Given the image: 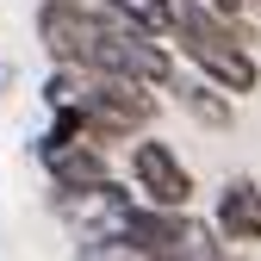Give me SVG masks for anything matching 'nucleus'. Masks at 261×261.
<instances>
[{"label": "nucleus", "instance_id": "obj_1", "mask_svg": "<svg viewBox=\"0 0 261 261\" xmlns=\"http://www.w3.org/2000/svg\"><path fill=\"white\" fill-rule=\"evenodd\" d=\"M168 38L180 44V56L199 69V81L237 93H255L261 87V62H255V31L243 19H224L212 13L205 0H174V31Z\"/></svg>", "mask_w": 261, "mask_h": 261}, {"label": "nucleus", "instance_id": "obj_2", "mask_svg": "<svg viewBox=\"0 0 261 261\" xmlns=\"http://www.w3.org/2000/svg\"><path fill=\"white\" fill-rule=\"evenodd\" d=\"M106 237L143 249L149 261H218V230L193 212H162V205H130Z\"/></svg>", "mask_w": 261, "mask_h": 261}, {"label": "nucleus", "instance_id": "obj_3", "mask_svg": "<svg viewBox=\"0 0 261 261\" xmlns=\"http://www.w3.org/2000/svg\"><path fill=\"white\" fill-rule=\"evenodd\" d=\"M155 112H162L155 87L93 75V93H87V106H81V118H87V137H81V143H93V149H106V143H130L137 130L155 124Z\"/></svg>", "mask_w": 261, "mask_h": 261}, {"label": "nucleus", "instance_id": "obj_4", "mask_svg": "<svg viewBox=\"0 0 261 261\" xmlns=\"http://www.w3.org/2000/svg\"><path fill=\"white\" fill-rule=\"evenodd\" d=\"M38 38H44V50H50L56 69H87L93 75V50H100L106 25H100V13H93V0H87V7L44 0V7H38Z\"/></svg>", "mask_w": 261, "mask_h": 261}, {"label": "nucleus", "instance_id": "obj_5", "mask_svg": "<svg viewBox=\"0 0 261 261\" xmlns=\"http://www.w3.org/2000/svg\"><path fill=\"white\" fill-rule=\"evenodd\" d=\"M130 180H137V193L149 205H162V212H187L193 205V168L162 137H137L130 143Z\"/></svg>", "mask_w": 261, "mask_h": 261}, {"label": "nucleus", "instance_id": "obj_6", "mask_svg": "<svg viewBox=\"0 0 261 261\" xmlns=\"http://www.w3.org/2000/svg\"><path fill=\"white\" fill-rule=\"evenodd\" d=\"M44 174L56 193H93V187H106V149H93V143H62V149H44Z\"/></svg>", "mask_w": 261, "mask_h": 261}, {"label": "nucleus", "instance_id": "obj_7", "mask_svg": "<svg viewBox=\"0 0 261 261\" xmlns=\"http://www.w3.org/2000/svg\"><path fill=\"white\" fill-rule=\"evenodd\" d=\"M218 230L230 243H261V180L230 174L218 187Z\"/></svg>", "mask_w": 261, "mask_h": 261}, {"label": "nucleus", "instance_id": "obj_8", "mask_svg": "<svg viewBox=\"0 0 261 261\" xmlns=\"http://www.w3.org/2000/svg\"><path fill=\"white\" fill-rule=\"evenodd\" d=\"M168 93H174V106H180L193 124H205V130H230V124H237V100H230L224 87L199 81V75H174Z\"/></svg>", "mask_w": 261, "mask_h": 261}, {"label": "nucleus", "instance_id": "obj_9", "mask_svg": "<svg viewBox=\"0 0 261 261\" xmlns=\"http://www.w3.org/2000/svg\"><path fill=\"white\" fill-rule=\"evenodd\" d=\"M106 13H118L130 31H143V38H168L174 31V0H100Z\"/></svg>", "mask_w": 261, "mask_h": 261}, {"label": "nucleus", "instance_id": "obj_10", "mask_svg": "<svg viewBox=\"0 0 261 261\" xmlns=\"http://www.w3.org/2000/svg\"><path fill=\"white\" fill-rule=\"evenodd\" d=\"M87 93H93V75H87V69H50V75H44V106H50V112H62V106L81 112Z\"/></svg>", "mask_w": 261, "mask_h": 261}, {"label": "nucleus", "instance_id": "obj_11", "mask_svg": "<svg viewBox=\"0 0 261 261\" xmlns=\"http://www.w3.org/2000/svg\"><path fill=\"white\" fill-rule=\"evenodd\" d=\"M205 7H212V13H224V19H243L249 0H205Z\"/></svg>", "mask_w": 261, "mask_h": 261}, {"label": "nucleus", "instance_id": "obj_12", "mask_svg": "<svg viewBox=\"0 0 261 261\" xmlns=\"http://www.w3.org/2000/svg\"><path fill=\"white\" fill-rule=\"evenodd\" d=\"M13 87V62H0V93H7Z\"/></svg>", "mask_w": 261, "mask_h": 261}, {"label": "nucleus", "instance_id": "obj_13", "mask_svg": "<svg viewBox=\"0 0 261 261\" xmlns=\"http://www.w3.org/2000/svg\"><path fill=\"white\" fill-rule=\"evenodd\" d=\"M69 7H87V0H69Z\"/></svg>", "mask_w": 261, "mask_h": 261}]
</instances>
